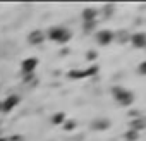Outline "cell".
Here are the masks:
<instances>
[{
    "label": "cell",
    "instance_id": "cell-1",
    "mask_svg": "<svg viewBox=\"0 0 146 141\" xmlns=\"http://www.w3.org/2000/svg\"><path fill=\"white\" fill-rule=\"evenodd\" d=\"M46 36L52 40V41H57V43H67L69 40H70V31L67 29V28H60V26H53V28H50L48 29V33H46Z\"/></svg>",
    "mask_w": 146,
    "mask_h": 141
},
{
    "label": "cell",
    "instance_id": "cell-2",
    "mask_svg": "<svg viewBox=\"0 0 146 141\" xmlns=\"http://www.w3.org/2000/svg\"><path fill=\"white\" fill-rule=\"evenodd\" d=\"M113 98L119 105L122 107H129L132 102H134V95L131 91H127L125 88H120V86H115L113 88Z\"/></svg>",
    "mask_w": 146,
    "mask_h": 141
},
{
    "label": "cell",
    "instance_id": "cell-3",
    "mask_svg": "<svg viewBox=\"0 0 146 141\" xmlns=\"http://www.w3.org/2000/svg\"><path fill=\"white\" fill-rule=\"evenodd\" d=\"M38 64H40V60H38L36 57H28V59H24V60L21 62V70H23V74H26V76L33 74L35 70H36V67H38Z\"/></svg>",
    "mask_w": 146,
    "mask_h": 141
},
{
    "label": "cell",
    "instance_id": "cell-4",
    "mask_svg": "<svg viewBox=\"0 0 146 141\" xmlns=\"http://www.w3.org/2000/svg\"><path fill=\"white\" fill-rule=\"evenodd\" d=\"M19 96L17 95H11V96H7L2 103H0V110L2 112H11V110H14L17 105H19Z\"/></svg>",
    "mask_w": 146,
    "mask_h": 141
},
{
    "label": "cell",
    "instance_id": "cell-5",
    "mask_svg": "<svg viewBox=\"0 0 146 141\" xmlns=\"http://www.w3.org/2000/svg\"><path fill=\"white\" fill-rule=\"evenodd\" d=\"M96 41H98V45H102V47L110 45V43L113 41V33H112L110 29H100V31L96 33Z\"/></svg>",
    "mask_w": 146,
    "mask_h": 141
},
{
    "label": "cell",
    "instance_id": "cell-6",
    "mask_svg": "<svg viewBox=\"0 0 146 141\" xmlns=\"http://www.w3.org/2000/svg\"><path fill=\"white\" fill-rule=\"evenodd\" d=\"M131 45L134 48H144L146 47V35L144 33H134L131 38H129Z\"/></svg>",
    "mask_w": 146,
    "mask_h": 141
},
{
    "label": "cell",
    "instance_id": "cell-7",
    "mask_svg": "<svg viewBox=\"0 0 146 141\" xmlns=\"http://www.w3.org/2000/svg\"><path fill=\"white\" fill-rule=\"evenodd\" d=\"M43 40H45V33H43L41 29H35V31H31L29 36H28V41H29L31 45H40V43H43Z\"/></svg>",
    "mask_w": 146,
    "mask_h": 141
},
{
    "label": "cell",
    "instance_id": "cell-8",
    "mask_svg": "<svg viewBox=\"0 0 146 141\" xmlns=\"http://www.w3.org/2000/svg\"><path fill=\"white\" fill-rule=\"evenodd\" d=\"M83 21H84V23L96 21V11H95V9H84V11H83Z\"/></svg>",
    "mask_w": 146,
    "mask_h": 141
},
{
    "label": "cell",
    "instance_id": "cell-9",
    "mask_svg": "<svg viewBox=\"0 0 146 141\" xmlns=\"http://www.w3.org/2000/svg\"><path fill=\"white\" fill-rule=\"evenodd\" d=\"M131 129L136 131V132H141V131L144 129V120H143V119H132V122H131Z\"/></svg>",
    "mask_w": 146,
    "mask_h": 141
},
{
    "label": "cell",
    "instance_id": "cell-10",
    "mask_svg": "<svg viewBox=\"0 0 146 141\" xmlns=\"http://www.w3.org/2000/svg\"><path fill=\"white\" fill-rule=\"evenodd\" d=\"M64 122H65V114L64 112H58V114H55L52 117V124L53 126H62Z\"/></svg>",
    "mask_w": 146,
    "mask_h": 141
},
{
    "label": "cell",
    "instance_id": "cell-11",
    "mask_svg": "<svg viewBox=\"0 0 146 141\" xmlns=\"http://www.w3.org/2000/svg\"><path fill=\"white\" fill-rule=\"evenodd\" d=\"M62 126H64V129H65V131H72V129H76V127H78L76 120H67V119H65V122H64Z\"/></svg>",
    "mask_w": 146,
    "mask_h": 141
},
{
    "label": "cell",
    "instance_id": "cell-12",
    "mask_svg": "<svg viewBox=\"0 0 146 141\" xmlns=\"http://www.w3.org/2000/svg\"><path fill=\"white\" fill-rule=\"evenodd\" d=\"M137 136H139V132H136V131H132V129L125 132V139H127V141H137Z\"/></svg>",
    "mask_w": 146,
    "mask_h": 141
},
{
    "label": "cell",
    "instance_id": "cell-13",
    "mask_svg": "<svg viewBox=\"0 0 146 141\" xmlns=\"http://www.w3.org/2000/svg\"><path fill=\"white\" fill-rule=\"evenodd\" d=\"M95 26H96V21L84 23V31H86V33H88V31H93V29H95Z\"/></svg>",
    "mask_w": 146,
    "mask_h": 141
},
{
    "label": "cell",
    "instance_id": "cell-14",
    "mask_svg": "<svg viewBox=\"0 0 146 141\" xmlns=\"http://www.w3.org/2000/svg\"><path fill=\"white\" fill-rule=\"evenodd\" d=\"M139 74H141V76L146 74V62H141V64H139Z\"/></svg>",
    "mask_w": 146,
    "mask_h": 141
},
{
    "label": "cell",
    "instance_id": "cell-15",
    "mask_svg": "<svg viewBox=\"0 0 146 141\" xmlns=\"http://www.w3.org/2000/svg\"><path fill=\"white\" fill-rule=\"evenodd\" d=\"M95 55H96L95 52H90V53H88V59H95Z\"/></svg>",
    "mask_w": 146,
    "mask_h": 141
}]
</instances>
